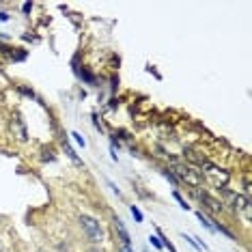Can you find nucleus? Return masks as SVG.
Returning a JSON list of instances; mask_svg holds the SVG:
<instances>
[{"instance_id":"1","label":"nucleus","mask_w":252,"mask_h":252,"mask_svg":"<svg viewBox=\"0 0 252 252\" xmlns=\"http://www.w3.org/2000/svg\"><path fill=\"white\" fill-rule=\"evenodd\" d=\"M80 226H82V231H84V235L93 241V244H102L104 241V231H102V226H99V222L95 218H90V216H80Z\"/></svg>"},{"instance_id":"2","label":"nucleus","mask_w":252,"mask_h":252,"mask_svg":"<svg viewBox=\"0 0 252 252\" xmlns=\"http://www.w3.org/2000/svg\"><path fill=\"white\" fill-rule=\"evenodd\" d=\"M175 173V177L177 179H183V181H188L192 188H196L198 185V181L203 179V173L200 170H194V168H190V166H173L170 168Z\"/></svg>"},{"instance_id":"3","label":"nucleus","mask_w":252,"mask_h":252,"mask_svg":"<svg viewBox=\"0 0 252 252\" xmlns=\"http://www.w3.org/2000/svg\"><path fill=\"white\" fill-rule=\"evenodd\" d=\"M192 196L198 203H203V207H207L211 211H222V203H220L218 198H214L209 192H205V190H198V188H194L192 190Z\"/></svg>"},{"instance_id":"4","label":"nucleus","mask_w":252,"mask_h":252,"mask_svg":"<svg viewBox=\"0 0 252 252\" xmlns=\"http://www.w3.org/2000/svg\"><path fill=\"white\" fill-rule=\"evenodd\" d=\"M220 192L224 194V198L229 200V205H231V207H233L235 211H244V209L250 205V200L244 198L241 194H235V192H231V190H224V188H220Z\"/></svg>"},{"instance_id":"5","label":"nucleus","mask_w":252,"mask_h":252,"mask_svg":"<svg viewBox=\"0 0 252 252\" xmlns=\"http://www.w3.org/2000/svg\"><path fill=\"white\" fill-rule=\"evenodd\" d=\"M11 132L18 136V140L19 143H26L28 140V132H26V125L22 123V119L19 117H15L13 121H11Z\"/></svg>"},{"instance_id":"6","label":"nucleus","mask_w":252,"mask_h":252,"mask_svg":"<svg viewBox=\"0 0 252 252\" xmlns=\"http://www.w3.org/2000/svg\"><path fill=\"white\" fill-rule=\"evenodd\" d=\"M114 229H117V233H119L121 246H132V237H129V233H127V229H125L123 220L117 218V216H114Z\"/></svg>"},{"instance_id":"7","label":"nucleus","mask_w":252,"mask_h":252,"mask_svg":"<svg viewBox=\"0 0 252 252\" xmlns=\"http://www.w3.org/2000/svg\"><path fill=\"white\" fill-rule=\"evenodd\" d=\"M181 237H183L185 241H188L190 246H192V248H196V250H207V244H205L203 239H198V237H194V235H181Z\"/></svg>"},{"instance_id":"8","label":"nucleus","mask_w":252,"mask_h":252,"mask_svg":"<svg viewBox=\"0 0 252 252\" xmlns=\"http://www.w3.org/2000/svg\"><path fill=\"white\" fill-rule=\"evenodd\" d=\"M196 218H198V222L203 224V229H207L209 233H216V231H214V224H211V218H207L203 211H196Z\"/></svg>"},{"instance_id":"9","label":"nucleus","mask_w":252,"mask_h":252,"mask_svg":"<svg viewBox=\"0 0 252 252\" xmlns=\"http://www.w3.org/2000/svg\"><path fill=\"white\" fill-rule=\"evenodd\" d=\"M211 224H214V231H216V233H222V235H224V237H229V239H235V235H233V233H231V231H229V229H226V226H224V224L216 222V220H211Z\"/></svg>"},{"instance_id":"10","label":"nucleus","mask_w":252,"mask_h":252,"mask_svg":"<svg viewBox=\"0 0 252 252\" xmlns=\"http://www.w3.org/2000/svg\"><path fill=\"white\" fill-rule=\"evenodd\" d=\"M65 153H67V158L72 160V162H73L75 166H82V160L78 158V153H75V151H73L72 147H69V144H65Z\"/></svg>"},{"instance_id":"11","label":"nucleus","mask_w":252,"mask_h":252,"mask_svg":"<svg viewBox=\"0 0 252 252\" xmlns=\"http://www.w3.org/2000/svg\"><path fill=\"white\" fill-rule=\"evenodd\" d=\"M162 177H166V179H168L173 185H179V179L175 177V173H173L170 168H162Z\"/></svg>"},{"instance_id":"12","label":"nucleus","mask_w":252,"mask_h":252,"mask_svg":"<svg viewBox=\"0 0 252 252\" xmlns=\"http://www.w3.org/2000/svg\"><path fill=\"white\" fill-rule=\"evenodd\" d=\"M129 214H132L134 216V220H136V222H143V220H144V216H143V211H140L138 207H136V205H129Z\"/></svg>"},{"instance_id":"13","label":"nucleus","mask_w":252,"mask_h":252,"mask_svg":"<svg viewBox=\"0 0 252 252\" xmlns=\"http://www.w3.org/2000/svg\"><path fill=\"white\" fill-rule=\"evenodd\" d=\"M173 198H175V200H177V203H179V207H181V209H183V211H188V209H190V205H188V203H185V198H183V196H181V194L177 192V190H175V192H173Z\"/></svg>"},{"instance_id":"14","label":"nucleus","mask_w":252,"mask_h":252,"mask_svg":"<svg viewBox=\"0 0 252 252\" xmlns=\"http://www.w3.org/2000/svg\"><path fill=\"white\" fill-rule=\"evenodd\" d=\"M72 138L75 140V143H78V147H87V140H84V136L82 134H80V132H72Z\"/></svg>"},{"instance_id":"15","label":"nucleus","mask_w":252,"mask_h":252,"mask_svg":"<svg viewBox=\"0 0 252 252\" xmlns=\"http://www.w3.org/2000/svg\"><path fill=\"white\" fill-rule=\"evenodd\" d=\"M90 119H93V125H95V129H97L99 134H104V125H102V121H99L97 112H93V114H90Z\"/></svg>"},{"instance_id":"16","label":"nucleus","mask_w":252,"mask_h":252,"mask_svg":"<svg viewBox=\"0 0 252 252\" xmlns=\"http://www.w3.org/2000/svg\"><path fill=\"white\" fill-rule=\"evenodd\" d=\"M149 241H151V246H153V248H158V250H162V244H160V239H158V235H149Z\"/></svg>"},{"instance_id":"17","label":"nucleus","mask_w":252,"mask_h":252,"mask_svg":"<svg viewBox=\"0 0 252 252\" xmlns=\"http://www.w3.org/2000/svg\"><path fill=\"white\" fill-rule=\"evenodd\" d=\"M22 11H24V13H30V11H33V2H24V4H22Z\"/></svg>"},{"instance_id":"18","label":"nucleus","mask_w":252,"mask_h":252,"mask_svg":"<svg viewBox=\"0 0 252 252\" xmlns=\"http://www.w3.org/2000/svg\"><path fill=\"white\" fill-rule=\"evenodd\" d=\"M19 93H24V95H28V97H35V93L30 89H24V87H19Z\"/></svg>"},{"instance_id":"19","label":"nucleus","mask_w":252,"mask_h":252,"mask_svg":"<svg viewBox=\"0 0 252 252\" xmlns=\"http://www.w3.org/2000/svg\"><path fill=\"white\" fill-rule=\"evenodd\" d=\"M108 185H110V188H112V192H114V194H117V196H121V190H119L117 185L112 183V181H108Z\"/></svg>"},{"instance_id":"20","label":"nucleus","mask_w":252,"mask_h":252,"mask_svg":"<svg viewBox=\"0 0 252 252\" xmlns=\"http://www.w3.org/2000/svg\"><path fill=\"white\" fill-rule=\"evenodd\" d=\"M0 22H9V13L7 11H0Z\"/></svg>"},{"instance_id":"21","label":"nucleus","mask_w":252,"mask_h":252,"mask_svg":"<svg viewBox=\"0 0 252 252\" xmlns=\"http://www.w3.org/2000/svg\"><path fill=\"white\" fill-rule=\"evenodd\" d=\"M119 252H134V250H132V246H121Z\"/></svg>"},{"instance_id":"22","label":"nucleus","mask_w":252,"mask_h":252,"mask_svg":"<svg viewBox=\"0 0 252 252\" xmlns=\"http://www.w3.org/2000/svg\"><path fill=\"white\" fill-rule=\"evenodd\" d=\"M90 252H99V250H97V248H93V250H90Z\"/></svg>"}]
</instances>
